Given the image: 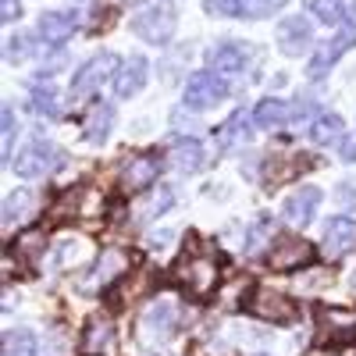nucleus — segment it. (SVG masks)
<instances>
[{"mask_svg":"<svg viewBox=\"0 0 356 356\" xmlns=\"http://www.w3.org/2000/svg\"><path fill=\"white\" fill-rule=\"evenodd\" d=\"M175 25H178V11H175V0H136L132 8V33L146 43H168L175 36Z\"/></svg>","mask_w":356,"mask_h":356,"instance_id":"1","label":"nucleus"},{"mask_svg":"<svg viewBox=\"0 0 356 356\" xmlns=\"http://www.w3.org/2000/svg\"><path fill=\"white\" fill-rule=\"evenodd\" d=\"M178 317H182V307H178V300H171V296H161V300H154L150 307L143 310V317H139V339H143L146 346L168 342V339L178 332Z\"/></svg>","mask_w":356,"mask_h":356,"instance_id":"2","label":"nucleus"},{"mask_svg":"<svg viewBox=\"0 0 356 356\" xmlns=\"http://www.w3.org/2000/svg\"><path fill=\"white\" fill-rule=\"evenodd\" d=\"M118 68H122V61H118L114 54H97V57H89V61L75 72L72 79V100H89V97H97L100 93V86L118 75Z\"/></svg>","mask_w":356,"mask_h":356,"instance_id":"3","label":"nucleus"},{"mask_svg":"<svg viewBox=\"0 0 356 356\" xmlns=\"http://www.w3.org/2000/svg\"><path fill=\"white\" fill-rule=\"evenodd\" d=\"M61 161H65V154L57 150L54 143L33 139V143H29L25 150L15 157V175H18V178H43V175H50L54 168H61Z\"/></svg>","mask_w":356,"mask_h":356,"instance_id":"4","label":"nucleus"},{"mask_svg":"<svg viewBox=\"0 0 356 356\" xmlns=\"http://www.w3.org/2000/svg\"><path fill=\"white\" fill-rule=\"evenodd\" d=\"M228 97V86H225V79L211 68V72H196V75H189V82H186V104L193 107V111H207V107H214V104H221Z\"/></svg>","mask_w":356,"mask_h":356,"instance_id":"5","label":"nucleus"},{"mask_svg":"<svg viewBox=\"0 0 356 356\" xmlns=\"http://www.w3.org/2000/svg\"><path fill=\"white\" fill-rule=\"evenodd\" d=\"M246 310L257 314L260 321H271V324H285L296 317V307L282 292H271V289H253V296L246 300Z\"/></svg>","mask_w":356,"mask_h":356,"instance_id":"6","label":"nucleus"},{"mask_svg":"<svg viewBox=\"0 0 356 356\" xmlns=\"http://www.w3.org/2000/svg\"><path fill=\"white\" fill-rule=\"evenodd\" d=\"M275 40H278V50H282L285 57H300V54H307L310 43H314V29H310V22H307L303 15H292V18H285V22L278 25Z\"/></svg>","mask_w":356,"mask_h":356,"instance_id":"7","label":"nucleus"},{"mask_svg":"<svg viewBox=\"0 0 356 356\" xmlns=\"http://www.w3.org/2000/svg\"><path fill=\"white\" fill-rule=\"evenodd\" d=\"M314 260V246L307 239H278L267 253V264H271V271H296V267H303Z\"/></svg>","mask_w":356,"mask_h":356,"instance_id":"8","label":"nucleus"},{"mask_svg":"<svg viewBox=\"0 0 356 356\" xmlns=\"http://www.w3.org/2000/svg\"><path fill=\"white\" fill-rule=\"evenodd\" d=\"M353 43H356V29H339V33H335L328 43H324V47L314 54V61H310L307 75H310V79H321V75L328 72V68L339 61V57H342V54H346Z\"/></svg>","mask_w":356,"mask_h":356,"instance_id":"9","label":"nucleus"},{"mask_svg":"<svg viewBox=\"0 0 356 356\" xmlns=\"http://www.w3.org/2000/svg\"><path fill=\"white\" fill-rule=\"evenodd\" d=\"M161 175V161L154 154H143V157H132L125 168H122V189L125 193H143L146 186H154Z\"/></svg>","mask_w":356,"mask_h":356,"instance_id":"10","label":"nucleus"},{"mask_svg":"<svg viewBox=\"0 0 356 356\" xmlns=\"http://www.w3.org/2000/svg\"><path fill=\"white\" fill-rule=\"evenodd\" d=\"M182 282L193 296H211L218 285V264L211 257H193L182 267Z\"/></svg>","mask_w":356,"mask_h":356,"instance_id":"11","label":"nucleus"},{"mask_svg":"<svg viewBox=\"0 0 356 356\" xmlns=\"http://www.w3.org/2000/svg\"><path fill=\"white\" fill-rule=\"evenodd\" d=\"M146 75H150V65H146V57L132 54L129 61H122V68H118V75H114V93H118V100L136 97L139 89L146 86Z\"/></svg>","mask_w":356,"mask_h":356,"instance_id":"12","label":"nucleus"},{"mask_svg":"<svg viewBox=\"0 0 356 356\" xmlns=\"http://www.w3.org/2000/svg\"><path fill=\"white\" fill-rule=\"evenodd\" d=\"M317 207H321V189H314V186H300V193H292V196L285 200L282 214H285L289 225H300V228H303V225L314 221Z\"/></svg>","mask_w":356,"mask_h":356,"instance_id":"13","label":"nucleus"},{"mask_svg":"<svg viewBox=\"0 0 356 356\" xmlns=\"http://www.w3.org/2000/svg\"><path fill=\"white\" fill-rule=\"evenodd\" d=\"M114 349V324L107 317H93L82 332L79 356H107Z\"/></svg>","mask_w":356,"mask_h":356,"instance_id":"14","label":"nucleus"},{"mask_svg":"<svg viewBox=\"0 0 356 356\" xmlns=\"http://www.w3.org/2000/svg\"><path fill=\"white\" fill-rule=\"evenodd\" d=\"M125 271H129V257L122 250H104L97 257L93 275H89V289H107L111 282H118Z\"/></svg>","mask_w":356,"mask_h":356,"instance_id":"15","label":"nucleus"},{"mask_svg":"<svg viewBox=\"0 0 356 356\" xmlns=\"http://www.w3.org/2000/svg\"><path fill=\"white\" fill-rule=\"evenodd\" d=\"M356 246V221L349 218H332L324 225V253L328 257H342Z\"/></svg>","mask_w":356,"mask_h":356,"instance_id":"16","label":"nucleus"},{"mask_svg":"<svg viewBox=\"0 0 356 356\" xmlns=\"http://www.w3.org/2000/svg\"><path fill=\"white\" fill-rule=\"evenodd\" d=\"M36 33H40L43 43L61 47V43L72 40V33H75V18H68V15H61V11H47V15H40V22H36Z\"/></svg>","mask_w":356,"mask_h":356,"instance_id":"17","label":"nucleus"},{"mask_svg":"<svg viewBox=\"0 0 356 356\" xmlns=\"http://www.w3.org/2000/svg\"><path fill=\"white\" fill-rule=\"evenodd\" d=\"M211 68L218 75H243L246 72V50L239 43H218L211 50Z\"/></svg>","mask_w":356,"mask_h":356,"instance_id":"18","label":"nucleus"},{"mask_svg":"<svg viewBox=\"0 0 356 356\" xmlns=\"http://www.w3.org/2000/svg\"><path fill=\"white\" fill-rule=\"evenodd\" d=\"M168 157H171V168L186 171V175H193V171H200L207 164V150H203V143H196V139H178Z\"/></svg>","mask_w":356,"mask_h":356,"instance_id":"19","label":"nucleus"},{"mask_svg":"<svg viewBox=\"0 0 356 356\" xmlns=\"http://www.w3.org/2000/svg\"><path fill=\"white\" fill-rule=\"evenodd\" d=\"M321 324L335 342L356 339V310H321Z\"/></svg>","mask_w":356,"mask_h":356,"instance_id":"20","label":"nucleus"},{"mask_svg":"<svg viewBox=\"0 0 356 356\" xmlns=\"http://www.w3.org/2000/svg\"><path fill=\"white\" fill-rule=\"evenodd\" d=\"M36 207H40V200L29 193V189H18L15 196H8V200H4V228L25 225L29 218L36 214Z\"/></svg>","mask_w":356,"mask_h":356,"instance_id":"21","label":"nucleus"},{"mask_svg":"<svg viewBox=\"0 0 356 356\" xmlns=\"http://www.w3.org/2000/svg\"><path fill=\"white\" fill-rule=\"evenodd\" d=\"M111 125H114V107L111 104H97L93 111H89V118H86V143H93V146L107 143Z\"/></svg>","mask_w":356,"mask_h":356,"instance_id":"22","label":"nucleus"},{"mask_svg":"<svg viewBox=\"0 0 356 356\" xmlns=\"http://www.w3.org/2000/svg\"><path fill=\"white\" fill-rule=\"evenodd\" d=\"M289 118H292V111L285 107V100H264V104L253 111L257 129H267V132L285 129V125H289Z\"/></svg>","mask_w":356,"mask_h":356,"instance_id":"23","label":"nucleus"},{"mask_svg":"<svg viewBox=\"0 0 356 356\" xmlns=\"http://www.w3.org/2000/svg\"><path fill=\"white\" fill-rule=\"evenodd\" d=\"M342 118L339 114H332V111H324V114H317L314 122H310V139L317 143V146H335L339 139H342Z\"/></svg>","mask_w":356,"mask_h":356,"instance_id":"24","label":"nucleus"},{"mask_svg":"<svg viewBox=\"0 0 356 356\" xmlns=\"http://www.w3.org/2000/svg\"><path fill=\"white\" fill-rule=\"evenodd\" d=\"M29 107H33L40 118H50V122H57V118L65 114L61 97H57L50 86H36V89H33V100H29Z\"/></svg>","mask_w":356,"mask_h":356,"instance_id":"25","label":"nucleus"},{"mask_svg":"<svg viewBox=\"0 0 356 356\" xmlns=\"http://www.w3.org/2000/svg\"><path fill=\"white\" fill-rule=\"evenodd\" d=\"M271 232H275V221L271 218H257L253 225H250V232H246V253L250 257H257V253H264V246L271 243Z\"/></svg>","mask_w":356,"mask_h":356,"instance_id":"26","label":"nucleus"},{"mask_svg":"<svg viewBox=\"0 0 356 356\" xmlns=\"http://www.w3.org/2000/svg\"><path fill=\"white\" fill-rule=\"evenodd\" d=\"M4 356H36V335L33 332H8L4 335Z\"/></svg>","mask_w":356,"mask_h":356,"instance_id":"27","label":"nucleus"},{"mask_svg":"<svg viewBox=\"0 0 356 356\" xmlns=\"http://www.w3.org/2000/svg\"><path fill=\"white\" fill-rule=\"evenodd\" d=\"M246 125H250V122H246V114H243V111H235L228 122L218 129V143L225 146V150H228V146H235V143H243V139H246Z\"/></svg>","mask_w":356,"mask_h":356,"instance_id":"28","label":"nucleus"},{"mask_svg":"<svg viewBox=\"0 0 356 356\" xmlns=\"http://www.w3.org/2000/svg\"><path fill=\"white\" fill-rule=\"evenodd\" d=\"M310 15L324 25H342L346 8H342V0H310Z\"/></svg>","mask_w":356,"mask_h":356,"instance_id":"29","label":"nucleus"},{"mask_svg":"<svg viewBox=\"0 0 356 356\" xmlns=\"http://www.w3.org/2000/svg\"><path fill=\"white\" fill-rule=\"evenodd\" d=\"M289 0H243V18H267V15H278Z\"/></svg>","mask_w":356,"mask_h":356,"instance_id":"30","label":"nucleus"},{"mask_svg":"<svg viewBox=\"0 0 356 356\" xmlns=\"http://www.w3.org/2000/svg\"><path fill=\"white\" fill-rule=\"evenodd\" d=\"M4 57H8L11 65H22L25 57H33V36H25V33L11 36V40H8V47H4Z\"/></svg>","mask_w":356,"mask_h":356,"instance_id":"31","label":"nucleus"},{"mask_svg":"<svg viewBox=\"0 0 356 356\" xmlns=\"http://www.w3.org/2000/svg\"><path fill=\"white\" fill-rule=\"evenodd\" d=\"M43 250H47V235H43L40 228H36V232H25L22 239H18V253L29 257V260H36Z\"/></svg>","mask_w":356,"mask_h":356,"instance_id":"32","label":"nucleus"},{"mask_svg":"<svg viewBox=\"0 0 356 356\" xmlns=\"http://www.w3.org/2000/svg\"><path fill=\"white\" fill-rule=\"evenodd\" d=\"M203 8H207V15H214V18H235L243 11L239 0H203Z\"/></svg>","mask_w":356,"mask_h":356,"instance_id":"33","label":"nucleus"},{"mask_svg":"<svg viewBox=\"0 0 356 356\" xmlns=\"http://www.w3.org/2000/svg\"><path fill=\"white\" fill-rule=\"evenodd\" d=\"M4 161H11V139H15V132H18V125H15V111L11 107H4Z\"/></svg>","mask_w":356,"mask_h":356,"instance_id":"34","label":"nucleus"},{"mask_svg":"<svg viewBox=\"0 0 356 356\" xmlns=\"http://www.w3.org/2000/svg\"><path fill=\"white\" fill-rule=\"evenodd\" d=\"M335 200L342 207H356V182H353V178H346V182L335 186Z\"/></svg>","mask_w":356,"mask_h":356,"instance_id":"35","label":"nucleus"},{"mask_svg":"<svg viewBox=\"0 0 356 356\" xmlns=\"http://www.w3.org/2000/svg\"><path fill=\"white\" fill-rule=\"evenodd\" d=\"M171 203H175V193H171L168 186H161V193H157V196L150 200V214H164Z\"/></svg>","mask_w":356,"mask_h":356,"instance_id":"36","label":"nucleus"},{"mask_svg":"<svg viewBox=\"0 0 356 356\" xmlns=\"http://www.w3.org/2000/svg\"><path fill=\"white\" fill-rule=\"evenodd\" d=\"M22 15V4H18V0H0V18H4V22H15Z\"/></svg>","mask_w":356,"mask_h":356,"instance_id":"37","label":"nucleus"},{"mask_svg":"<svg viewBox=\"0 0 356 356\" xmlns=\"http://www.w3.org/2000/svg\"><path fill=\"white\" fill-rule=\"evenodd\" d=\"M342 161H346V164H356V136L342 139Z\"/></svg>","mask_w":356,"mask_h":356,"instance_id":"38","label":"nucleus"},{"mask_svg":"<svg viewBox=\"0 0 356 356\" xmlns=\"http://www.w3.org/2000/svg\"><path fill=\"white\" fill-rule=\"evenodd\" d=\"M171 239H175V232H171V228H164V232L150 235V246H154V250H164V246H168Z\"/></svg>","mask_w":356,"mask_h":356,"instance_id":"39","label":"nucleus"},{"mask_svg":"<svg viewBox=\"0 0 356 356\" xmlns=\"http://www.w3.org/2000/svg\"><path fill=\"white\" fill-rule=\"evenodd\" d=\"M257 356H271V353H257Z\"/></svg>","mask_w":356,"mask_h":356,"instance_id":"40","label":"nucleus"},{"mask_svg":"<svg viewBox=\"0 0 356 356\" xmlns=\"http://www.w3.org/2000/svg\"><path fill=\"white\" fill-rule=\"evenodd\" d=\"M353 285H356V278H353Z\"/></svg>","mask_w":356,"mask_h":356,"instance_id":"41","label":"nucleus"}]
</instances>
